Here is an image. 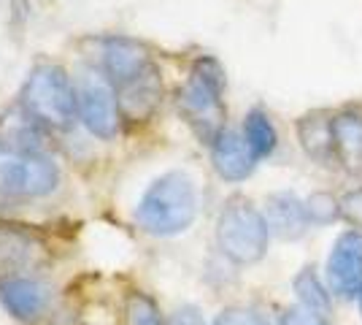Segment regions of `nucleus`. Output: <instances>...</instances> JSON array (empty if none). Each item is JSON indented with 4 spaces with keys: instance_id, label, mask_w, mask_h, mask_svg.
Returning a JSON list of instances; mask_svg holds the SVG:
<instances>
[{
    "instance_id": "obj_1",
    "label": "nucleus",
    "mask_w": 362,
    "mask_h": 325,
    "mask_svg": "<svg viewBox=\"0 0 362 325\" xmlns=\"http://www.w3.org/2000/svg\"><path fill=\"white\" fill-rule=\"evenodd\" d=\"M197 217V190L189 173L168 171L157 176L141 195L138 225L151 236H179Z\"/></svg>"
},
{
    "instance_id": "obj_2",
    "label": "nucleus",
    "mask_w": 362,
    "mask_h": 325,
    "mask_svg": "<svg viewBox=\"0 0 362 325\" xmlns=\"http://www.w3.org/2000/svg\"><path fill=\"white\" fill-rule=\"evenodd\" d=\"M222 93H225L222 65L214 57H197L184 87L179 90V111L203 144H214L216 136L227 130V108Z\"/></svg>"
},
{
    "instance_id": "obj_3",
    "label": "nucleus",
    "mask_w": 362,
    "mask_h": 325,
    "mask_svg": "<svg viewBox=\"0 0 362 325\" xmlns=\"http://www.w3.org/2000/svg\"><path fill=\"white\" fill-rule=\"evenodd\" d=\"M216 241L222 255L238 266H252L265 258L271 228L265 215L243 195H235L225 203L216 222Z\"/></svg>"
},
{
    "instance_id": "obj_4",
    "label": "nucleus",
    "mask_w": 362,
    "mask_h": 325,
    "mask_svg": "<svg viewBox=\"0 0 362 325\" xmlns=\"http://www.w3.org/2000/svg\"><path fill=\"white\" fill-rule=\"evenodd\" d=\"M22 106L35 122L49 127H71L78 117L76 90L71 76L60 65H38L33 68L22 87Z\"/></svg>"
},
{
    "instance_id": "obj_5",
    "label": "nucleus",
    "mask_w": 362,
    "mask_h": 325,
    "mask_svg": "<svg viewBox=\"0 0 362 325\" xmlns=\"http://www.w3.org/2000/svg\"><path fill=\"white\" fill-rule=\"evenodd\" d=\"M60 169L49 155L0 141V195L11 198H41L54 193Z\"/></svg>"
},
{
    "instance_id": "obj_6",
    "label": "nucleus",
    "mask_w": 362,
    "mask_h": 325,
    "mask_svg": "<svg viewBox=\"0 0 362 325\" xmlns=\"http://www.w3.org/2000/svg\"><path fill=\"white\" fill-rule=\"evenodd\" d=\"M78 120L92 136L111 141L119 133V98L111 79L100 71H84L76 84Z\"/></svg>"
},
{
    "instance_id": "obj_7",
    "label": "nucleus",
    "mask_w": 362,
    "mask_h": 325,
    "mask_svg": "<svg viewBox=\"0 0 362 325\" xmlns=\"http://www.w3.org/2000/svg\"><path fill=\"white\" fill-rule=\"evenodd\" d=\"M103 68L117 90H124L154 74L146 47L124 35H111L103 41Z\"/></svg>"
},
{
    "instance_id": "obj_8",
    "label": "nucleus",
    "mask_w": 362,
    "mask_h": 325,
    "mask_svg": "<svg viewBox=\"0 0 362 325\" xmlns=\"http://www.w3.org/2000/svg\"><path fill=\"white\" fill-rule=\"evenodd\" d=\"M327 285L335 295L351 298L362 287V231H346L338 236L327 258Z\"/></svg>"
},
{
    "instance_id": "obj_9",
    "label": "nucleus",
    "mask_w": 362,
    "mask_h": 325,
    "mask_svg": "<svg viewBox=\"0 0 362 325\" xmlns=\"http://www.w3.org/2000/svg\"><path fill=\"white\" fill-rule=\"evenodd\" d=\"M211 163L214 171L225 182H243L249 179L257 169V155L246 144L243 133L235 130H222L211 144Z\"/></svg>"
},
{
    "instance_id": "obj_10",
    "label": "nucleus",
    "mask_w": 362,
    "mask_h": 325,
    "mask_svg": "<svg viewBox=\"0 0 362 325\" xmlns=\"http://www.w3.org/2000/svg\"><path fill=\"white\" fill-rule=\"evenodd\" d=\"M265 222L276 239L281 241H295V239H303L311 219H308V209H305V201H300L295 193L289 190H281V193H273L265 201Z\"/></svg>"
},
{
    "instance_id": "obj_11",
    "label": "nucleus",
    "mask_w": 362,
    "mask_h": 325,
    "mask_svg": "<svg viewBox=\"0 0 362 325\" xmlns=\"http://www.w3.org/2000/svg\"><path fill=\"white\" fill-rule=\"evenodd\" d=\"M335 117L327 111H311L298 120V139L303 152L319 166H338L335 152Z\"/></svg>"
},
{
    "instance_id": "obj_12",
    "label": "nucleus",
    "mask_w": 362,
    "mask_h": 325,
    "mask_svg": "<svg viewBox=\"0 0 362 325\" xmlns=\"http://www.w3.org/2000/svg\"><path fill=\"white\" fill-rule=\"evenodd\" d=\"M0 304L16 320H35L49 304V290L41 282L28 277H11L0 282Z\"/></svg>"
},
{
    "instance_id": "obj_13",
    "label": "nucleus",
    "mask_w": 362,
    "mask_h": 325,
    "mask_svg": "<svg viewBox=\"0 0 362 325\" xmlns=\"http://www.w3.org/2000/svg\"><path fill=\"white\" fill-rule=\"evenodd\" d=\"M335 152L338 166L349 173L362 176V114L360 111H341L335 114Z\"/></svg>"
},
{
    "instance_id": "obj_14",
    "label": "nucleus",
    "mask_w": 362,
    "mask_h": 325,
    "mask_svg": "<svg viewBox=\"0 0 362 325\" xmlns=\"http://www.w3.org/2000/svg\"><path fill=\"white\" fill-rule=\"evenodd\" d=\"M243 139L252 147V152L257 155V160L262 157H271L276 144H279V133L273 127L271 117L262 111V108H252L246 117H243Z\"/></svg>"
},
{
    "instance_id": "obj_15",
    "label": "nucleus",
    "mask_w": 362,
    "mask_h": 325,
    "mask_svg": "<svg viewBox=\"0 0 362 325\" xmlns=\"http://www.w3.org/2000/svg\"><path fill=\"white\" fill-rule=\"evenodd\" d=\"M292 290L298 295L300 307H305V309L317 312V314H325V317L332 312L330 293H327V287L322 285V279L317 277V271H314L311 266H305L300 274L292 279Z\"/></svg>"
},
{
    "instance_id": "obj_16",
    "label": "nucleus",
    "mask_w": 362,
    "mask_h": 325,
    "mask_svg": "<svg viewBox=\"0 0 362 325\" xmlns=\"http://www.w3.org/2000/svg\"><path fill=\"white\" fill-rule=\"evenodd\" d=\"M124 314H127V325H165L163 323V314L157 309V304L146 293L127 295Z\"/></svg>"
},
{
    "instance_id": "obj_17",
    "label": "nucleus",
    "mask_w": 362,
    "mask_h": 325,
    "mask_svg": "<svg viewBox=\"0 0 362 325\" xmlns=\"http://www.w3.org/2000/svg\"><path fill=\"white\" fill-rule=\"evenodd\" d=\"M305 209H308V219L317 225H330L341 217V201L332 193H314L305 201Z\"/></svg>"
},
{
    "instance_id": "obj_18",
    "label": "nucleus",
    "mask_w": 362,
    "mask_h": 325,
    "mask_svg": "<svg viewBox=\"0 0 362 325\" xmlns=\"http://www.w3.org/2000/svg\"><path fill=\"white\" fill-rule=\"evenodd\" d=\"M341 217L349 225H354V231H362V187L349 190L341 198Z\"/></svg>"
},
{
    "instance_id": "obj_19",
    "label": "nucleus",
    "mask_w": 362,
    "mask_h": 325,
    "mask_svg": "<svg viewBox=\"0 0 362 325\" xmlns=\"http://www.w3.org/2000/svg\"><path fill=\"white\" fill-rule=\"evenodd\" d=\"M214 325H271L255 309H225Z\"/></svg>"
},
{
    "instance_id": "obj_20",
    "label": "nucleus",
    "mask_w": 362,
    "mask_h": 325,
    "mask_svg": "<svg viewBox=\"0 0 362 325\" xmlns=\"http://www.w3.org/2000/svg\"><path fill=\"white\" fill-rule=\"evenodd\" d=\"M281 325H330L325 314L305 309V307H292L281 314Z\"/></svg>"
},
{
    "instance_id": "obj_21",
    "label": "nucleus",
    "mask_w": 362,
    "mask_h": 325,
    "mask_svg": "<svg viewBox=\"0 0 362 325\" xmlns=\"http://www.w3.org/2000/svg\"><path fill=\"white\" fill-rule=\"evenodd\" d=\"M168 325H209V323H206V317L200 314L197 307H181V309H176L170 314Z\"/></svg>"
},
{
    "instance_id": "obj_22",
    "label": "nucleus",
    "mask_w": 362,
    "mask_h": 325,
    "mask_svg": "<svg viewBox=\"0 0 362 325\" xmlns=\"http://www.w3.org/2000/svg\"><path fill=\"white\" fill-rule=\"evenodd\" d=\"M360 309H362V287H360Z\"/></svg>"
}]
</instances>
